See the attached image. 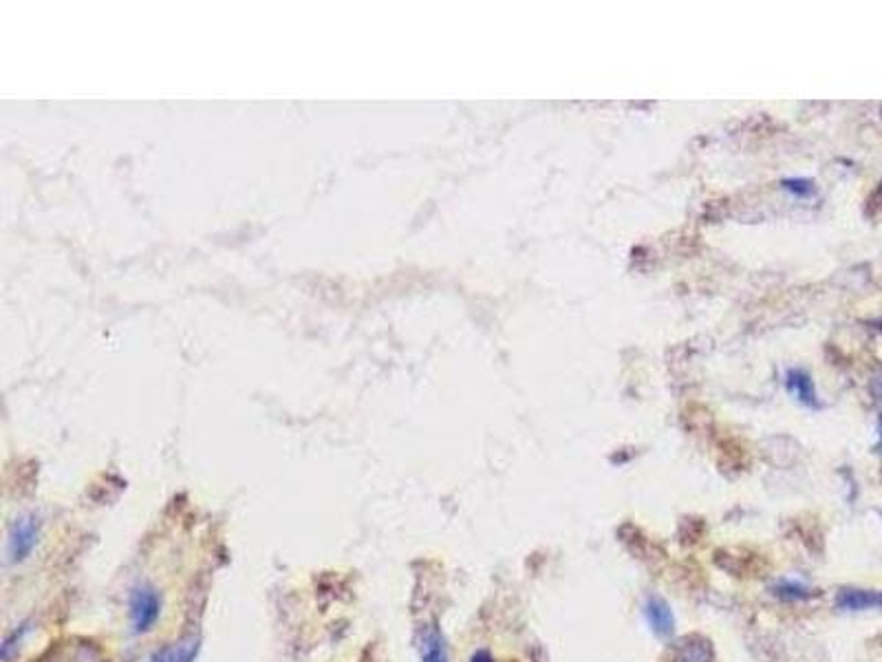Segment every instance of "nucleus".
Returning <instances> with one entry per match:
<instances>
[{
    "instance_id": "6",
    "label": "nucleus",
    "mask_w": 882,
    "mask_h": 662,
    "mask_svg": "<svg viewBox=\"0 0 882 662\" xmlns=\"http://www.w3.org/2000/svg\"><path fill=\"white\" fill-rule=\"evenodd\" d=\"M198 647H201L198 638L190 636V638H183L179 642H172V644L154 651L148 662H194Z\"/></svg>"
},
{
    "instance_id": "5",
    "label": "nucleus",
    "mask_w": 882,
    "mask_h": 662,
    "mask_svg": "<svg viewBox=\"0 0 882 662\" xmlns=\"http://www.w3.org/2000/svg\"><path fill=\"white\" fill-rule=\"evenodd\" d=\"M419 658L421 662H450L445 638L437 624H426L419 631Z\"/></svg>"
},
{
    "instance_id": "3",
    "label": "nucleus",
    "mask_w": 882,
    "mask_h": 662,
    "mask_svg": "<svg viewBox=\"0 0 882 662\" xmlns=\"http://www.w3.org/2000/svg\"><path fill=\"white\" fill-rule=\"evenodd\" d=\"M49 662H106V658L90 640H66L51 649Z\"/></svg>"
},
{
    "instance_id": "10",
    "label": "nucleus",
    "mask_w": 882,
    "mask_h": 662,
    "mask_svg": "<svg viewBox=\"0 0 882 662\" xmlns=\"http://www.w3.org/2000/svg\"><path fill=\"white\" fill-rule=\"evenodd\" d=\"M783 188L787 190V192H792V194H796V196H809V194H814V185H811V181H807V179H785L783 181Z\"/></svg>"
},
{
    "instance_id": "4",
    "label": "nucleus",
    "mask_w": 882,
    "mask_h": 662,
    "mask_svg": "<svg viewBox=\"0 0 882 662\" xmlns=\"http://www.w3.org/2000/svg\"><path fill=\"white\" fill-rule=\"evenodd\" d=\"M644 618L650 631L659 638H668L675 631V616L670 605L659 596H648L644 602Z\"/></svg>"
},
{
    "instance_id": "9",
    "label": "nucleus",
    "mask_w": 882,
    "mask_h": 662,
    "mask_svg": "<svg viewBox=\"0 0 882 662\" xmlns=\"http://www.w3.org/2000/svg\"><path fill=\"white\" fill-rule=\"evenodd\" d=\"M785 384H787V391H789L798 402H803L805 406H816V391H814V384H811V380H809L807 373H803V371H798V369H792V371H787V375H785Z\"/></svg>"
},
{
    "instance_id": "13",
    "label": "nucleus",
    "mask_w": 882,
    "mask_h": 662,
    "mask_svg": "<svg viewBox=\"0 0 882 662\" xmlns=\"http://www.w3.org/2000/svg\"><path fill=\"white\" fill-rule=\"evenodd\" d=\"M472 662H494V660H492V655L487 651H476L472 655Z\"/></svg>"
},
{
    "instance_id": "2",
    "label": "nucleus",
    "mask_w": 882,
    "mask_h": 662,
    "mask_svg": "<svg viewBox=\"0 0 882 662\" xmlns=\"http://www.w3.org/2000/svg\"><path fill=\"white\" fill-rule=\"evenodd\" d=\"M37 536H40V525L33 516H20L15 519V523L11 525L9 538H7V554L11 563H20L24 558L31 556V552L37 545Z\"/></svg>"
},
{
    "instance_id": "1",
    "label": "nucleus",
    "mask_w": 882,
    "mask_h": 662,
    "mask_svg": "<svg viewBox=\"0 0 882 662\" xmlns=\"http://www.w3.org/2000/svg\"><path fill=\"white\" fill-rule=\"evenodd\" d=\"M128 611H130V627L135 633H148L159 616H161V596L159 591L148 585L141 583L130 591V600H128Z\"/></svg>"
},
{
    "instance_id": "12",
    "label": "nucleus",
    "mask_w": 882,
    "mask_h": 662,
    "mask_svg": "<svg viewBox=\"0 0 882 662\" xmlns=\"http://www.w3.org/2000/svg\"><path fill=\"white\" fill-rule=\"evenodd\" d=\"M871 391H873L875 399H880V402H882V373L873 377V384H871Z\"/></svg>"
},
{
    "instance_id": "8",
    "label": "nucleus",
    "mask_w": 882,
    "mask_h": 662,
    "mask_svg": "<svg viewBox=\"0 0 882 662\" xmlns=\"http://www.w3.org/2000/svg\"><path fill=\"white\" fill-rule=\"evenodd\" d=\"M673 662H712V647L708 640L690 636L681 640Z\"/></svg>"
},
{
    "instance_id": "7",
    "label": "nucleus",
    "mask_w": 882,
    "mask_h": 662,
    "mask_svg": "<svg viewBox=\"0 0 882 662\" xmlns=\"http://www.w3.org/2000/svg\"><path fill=\"white\" fill-rule=\"evenodd\" d=\"M836 605L845 611H860V609H871L882 605V594L880 591H869V589H851L845 587L838 591Z\"/></svg>"
},
{
    "instance_id": "11",
    "label": "nucleus",
    "mask_w": 882,
    "mask_h": 662,
    "mask_svg": "<svg viewBox=\"0 0 882 662\" xmlns=\"http://www.w3.org/2000/svg\"><path fill=\"white\" fill-rule=\"evenodd\" d=\"M805 591L807 589L803 585H796V583H783V585L776 587V594L783 596V598H805V596H809Z\"/></svg>"
}]
</instances>
